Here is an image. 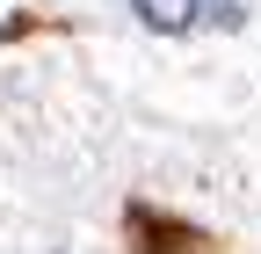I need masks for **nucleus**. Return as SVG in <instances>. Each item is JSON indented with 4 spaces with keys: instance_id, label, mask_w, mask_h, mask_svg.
I'll list each match as a JSON object with an SVG mask.
<instances>
[{
    "instance_id": "obj_1",
    "label": "nucleus",
    "mask_w": 261,
    "mask_h": 254,
    "mask_svg": "<svg viewBox=\"0 0 261 254\" xmlns=\"http://www.w3.org/2000/svg\"><path fill=\"white\" fill-rule=\"evenodd\" d=\"M130 8V22L145 29V37H196V29H203V0H123Z\"/></svg>"
},
{
    "instance_id": "obj_2",
    "label": "nucleus",
    "mask_w": 261,
    "mask_h": 254,
    "mask_svg": "<svg viewBox=\"0 0 261 254\" xmlns=\"http://www.w3.org/2000/svg\"><path fill=\"white\" fill-rule=\"evenodd\" d=\"M247 22H254V0H203V29L218 37H240Z\"/></svg>"
}]
</instances>
